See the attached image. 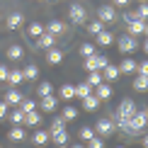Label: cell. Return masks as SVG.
I'll use <instances>...</instances> for the list:
<instances>
[{
	"mask_svg": "<svg viewBox=\"0 0 148 148\" xmlns=\"http://www.w3.org/2000/svg\"><path fill=\"white\" fill-rule=\"evenodd\" d=\"M146 121H148V114H146V109H138V112H134V114L126 119L124 134H129V136H136V134H141V131L146 129Z\"/></svg>",
	"mask_w": 148,
	"mask_h": 148,
	"instance_id": "cell-1",
	"label": "cell"
},
{
	"mask_svg": "<svg viewBox=\"0 0 148 148\" xmlns=\"http://www.w3.org/2000/svg\"><path fill=\"white\" fill-rule=\"evenodd\" d=\"M107 63H109V58L95 51L92 56H85V63H83V66H85V71H88V73H92V71H102Z\"/></svg>",
	"mask_w": 148,
	"mask_h": 148,
	"instance_id": "cell-2",
	"label": "cell"
},
{
	"mask_svg": "<svg viewBox=\"0 0 148 148\" xmlns=\"http://www.w3.org/2000/svg\"><path fill=\"white\" fill-rule=\"evenodd\" d=\"M136 36H131V34H124V36H119L116 39V49H119L121 53H134L136 51Z\"/></svg>",
	"mask_w": 148,
	"mask_h": 148,
	"instance_id": "cell-3",
	"label": "cell"
},
{
	"mask_svg": "<svg viewBox=\"0 0 148 148\" xmlns=\"http://www.w3.org/2000/svg\"><path fill=\"white\" fill-rule=\"evenodd\" d=\"M134 112H136V102L134 100H121L119 109H116V121H126Z\"/></svg>",
	"mask_w": 148,
	"mask_h": 148,
	"instance_id": "cell-4",
	"label": "cell"
},
{
	"mask_svg": "<svg viewBox=\"0 0 148 148\" xmlns=\"http://www.w3.org/2000/svg\"><path fill=\"white\" fill-rule=\"evenodd\" d=\"M97 20L104 22V24H114L116 22V8L114 5H102V8L97 10Z\"/></svg>",
	"mask_w": 148,
	"mask_h": 148,
	"instance_id": "cell-5",
	"label": "cell"
},
{
	"mask_svg": "<svg viewBox=\"0 0 148 148\" xmlns=\"http://www.w3.org/2000/svg\"><path fill=\"white\" fill-rule=\"evenodd\" d=\"M85 17H88V12H85V8L83 5H71L68 8V20H71V24H85Z\"/></svg>",
	"mask_w": 148,
	"mask_h": 148,
	"instance_id": "cell-6",
	"label": "cell"
},
{
	"mask_svg": "<svg viewBox=\"0 0 148 148\" xmlns=\"http://www.w3.org/2000/svg\"><path fill=\"white\" fill-rule=\"evenodd\" d=\"M114 131H116V126H114L112 119H100V121L95 124V134H97V136H102V138L112 136Z\"/></svg>",
	"mask_w": 148,
	"mask_h": 148,
	"instance_id": "cell-7",
	"label": "cell"
},
{
	"mask_svg": "<svg viewBox=\"0 0 148 148\" xmlns=\"http://www.w3.org/2000/svg\"><path fill=\"white\" fill-rule=\"evenodd\" d=\"M58 107V100H56V95H46V97H39V109L41 112H53V109Z\"/></svg>",
	"mask_w": 148,
	"mask_h": 148,
	"instance_id": "cell-8",
	"label": "cell"
},
{
	"mask_svg": "<svg viewBox=\"0 0 148 148\" xmlns=\"http://www.w3.org/2000/svg\"><path fill=\"white\" fill-rule=\"evenodd\" d=\"M53 44H56V36L53 34H49V32H44L41 36H36V49H41V51H46V49H51Z\"/></svg>",
	"mask_w": 148,
	"mask_h": 148,
	"instance_id": "cell-9",
	"label": "cell"
},
{
	"mask_svg": "<svg viewBox=\"0 0 148 148\" xmlns=\"http://www.w3.org/2000/svg\"><path fill=\"white\" fill-rule=\"evenodd\" d=\"M22 100H24L22 92L17 90V88H10L8 92H5V100H3V102H5V104H15V107H17V104H20Z\"/></svg>",
	"mask_w": 148,
	"mask_h": 148,
	"instance_id": "cell-10",
	"label": "cell"
},
{
	"mask_svg": "<svg viewBox=\"0 0 148 148\" xmlns=\"http://www.w3.org/2000/svg\"><path fill=\"white\" fill-rule=\"evenodd\" d=\"M95 90H97L95 95H97V100H100V102H104V100H109V97H112V85H109L107 80H102Z\"/></svg>",
	"mask_w": 148,
	"mask_h": 148,
	"instance_id": "cell-11",
	"label": "cell"
},
{
	"mask_svg": "<svg viewBox=\"0 0 148 148\" xmlns=\"http://www.w3.org/2000/svg\"><path fill=\"white\" fill-rule=\"evenodd\" d=\"M61 61H63V51L56 46H51V49H46V63H51V66H58Z\"/></svg>",
	"mask_w": 148,
	"mask_h": 148,
	"instance_id": "cell-12",
	"label": "cell"
},
{
	"mask_svg": "<svg viewBox=\"0 0 148 148\" xmlns=\"http://www.w3.org/2000/svg\"><path fill=\"white\" fill-rule=\"evenodd\" d=\"M44 29H46L49 34H53V36H58V34H63V32H66V24L61 22V20H51V22H49V24H46Z\"/></svg>",
	"mask_w": 148,
	"mask_h": 148,
	"instance_id": "cell-13",
	"label": "cell"
},
{
	"mask_svg": "<svg viewBox=\"0 0 148 148\" xmlns=\"http://www.w3.org/2000/svg\"><path fill=\"white\" fill-rule=\"evenodd\" d=\"M143 32H146V20L129 22V34H131V36H138V34H143Z\"/></svg>",
	"mask_w": 148,
	"mask_h": 148,
	"instance_id": "cell-14",
	"label": "cell"
},
{
	"mask_svg": "<svg viewBox=\"0 0 148 148\" xmlns=\"http://www.w3.org/2000/svg\"><path fill=\"white\" fill-rule=\"evenodd\" d=\"M119 75H121V73H119V68H116V66H112V63H107V66L102 68V78L107 80V83H109V80H116Z\"/></svg>",
	"mask_w": 148,
	"mask_h": 148,
	"instance_id": "cell-15",
	"label": "cell"
},
{
	"mask_svg": "<svg viewBox=\"0 0 148 148\" xmlns=\"http://www.w3.org/2000/svg\"><path fill=\"white\" fill-rule=\"evenodd\" d=\"M24 24V17H22V12H12V15L8 17V29H20Z\"/></svg>",
	"mask_w": 148,
	"mask_h": 148,
	"instance_id": "cell-16",
	"label": "cell"
},
{
	"mask_svg": "<svg viewBox=\"0 0 148 148\" xmlns=\"http://www.w3.org/2000/svg\"><path fill=\"white\" fill-rule=\"evenodd\" d=\"M83 107L88 109V112H95V109L100 107V100H97V95H92V92H90L88 97H83Z\"/></svg>",
	"mask_w": 148,
	"mask_h": 148,
	"instance_id": "cell-17",
	"label": "cell"
},
{
	"mask_svg": "<svg viewBox=\"0 0 148 148\" xmlns=\"http://www.w3.org/2000/svg\"><path fill=\"white\" fill-rule=\"evenodd\" d=\"M116 68H119V73H136V61L126 56V58L121 61L119 66H116Z\"/></svg>",
	"mask_w": 148,
	"mask_h": 148,
	"instance_id": "cell-18",
	"label": "cell"
},
{
	"mask_svg": "<svg viewBox=\"0 0 148 148\" xmlns=\"http://www.w3.org/2000/svg\"><path fill=\"white\" fill-rule=\"evenodd\" d=\"M8 138H10V141H15V143H22V141L27 138V134H24V129H22V126H15V129H10Z\"/></svg>",
	"mask_w": 148,
	"mask_h": 148,
	"instance_id": "cell-19",
	"label": "cell"
},
{
	"mask_svg": "<svg viewBox=\"0 0 148 148\" xmlns=\"http://www.w3.org/2000/svg\"><path fill=\"white\" fill-rule=\"evenodd\" d=\"M8 85H12V88H17L20 83H24V75H22V71H10L8 73V80H5Z\"/></svg>",
	"mask_w": 148,
	"mask_h": 148,
	"instance_id": "cell-20",
	"label": "cell"
},
{
	"mask_svg": "<svg viewBox=\"0 0 148 148\" xmlns=\"http://www.w3.org/2000/svg\"><path fill=\"white\" fill-rule=\"evenodd\" d=\"M24 56V49H22V44H12L10 49H8V58L10 61H20Z\"/></svg>",
	"mask_w": 148,
	"mask_h": 148,
	"instance_id": "cell-21",
	"label": "cell"
},
{
	"mask_svg": "<svg viewBox=\"0 0 148 148\" xmlns=\"http://www.w3.org/2000/svg\"><path fill=\"white\" fill-rule=\"evenodd\" d=\"M49 141H53L56 146H61V143L68 141V134H66V129H61V131H51V134H49Z\"/></svg>",
	"mask_w": 148,
	"mask_h": 148,
	"instance_id": "cell-22",
	"label": "cell"
},
{
	"mask_svg": "<svg viewBox=\"0 0 148 148\" xmlns=\"http://www.w3.org/2000/svg\"><path fill=\"white\" fill-rule=\"evenodd\" d=\"M95 36H97V44H100V46H109V44L114 41V34H112V32H107V29H102V32H100V34H95Z\"/></svg>",
	"mask_w": 148,
	"mask_h": 148,
	"instance_id": "cell-23",
	"label": "cell"
},
{
	"mask_svg": "<svg viewBox=\"0 0 148 148\" xmlns=\"http://www.w3.org/2000/svg\"><path fill=\"white\" fill-rule=\"evenodd\" d=\"M44 32H46V29H44V24H39V22H32V24L27 27V34L32 36V39H36V36H41Z\"/></svg>",
	"mask_w": 148,
	"mask_h": 148,
	"instance_id": "cell-24",
	"label": "cell"
},
{
	"mask_svg": "<svg viewBox=\"0 0 148 148\" xmlns=\"http://www.w3.org/2000/svg\"><path fill=\"white\" fill-rule=\"evenodd\" d=\"M39 121H41V114L36 112V109H32V112L24 114V124H27V126H36Z\"/></svg>",
	"mask_w": 148,
	"mask_h": 148,
	"instance_id": "cell-25",
	"label": "cell"
},
{
	"mask_svg": "<svg viewBox=\"0 0 148 148\" xmlns=\"http://www.w3.org/2000/svg\"><path fill=\"white\" fill-rule=\"evenodd\" d=\"M22 75H24V80H36V78H39V68H36L34 63H29L27 68L22 71Z\"/></svg>",
	"mask_w": 148,
	"mask_h": 148,
	"instance_id": "cell-26",
	"label": "cell"
},
{
	"mask_svg": "<svg viewBox=\"0 0 148 148\" xmlns=\"http://www.w3.org/2000/svg\"><path fill=\"white\" fill-rule=\"evenodd\" d=\"M102 80H104V78H102V73H100V71H92L90 75H88V80H85V83H88L90 88H97V85H100Z\"/></svg>",
	"mask_w": 148,
	"mask_h": 148,
	"instance_id": "cell-27",
	"label": "cell"
},
{
	"mask_svg": "<svg viewBox=\"0 0 148 148\" xmlns=\"http://www.w3.org/2000/svg\"><path fill=\"white\" fill-rule=\"evenodd\" d=\"M73 88H75V97H80V100H83V97H88L90 92H92V88L88 83H80V85H73Z\"/></svg>",
	"mask_w": 148,
	"mask_h": 148,
	"instance_id": "cell-28",
	"label": "cell"
},
{
	"mask_svg": "<svg viewBox=\"0 0 148 148\" xmlns=\"http://www.w3.org/2000/svg\"><path fill=\"white\" fill-rule=\"evenodd\" d=\"M32 141H34L36 146H46L49 143V131H41V129H39V131L32 136Z\"/></svg>",
	"mask_w": 148,
	"mask_h": 148,
	"instance_id": "cell-29",
	"label": "cell"
},
{
	"mask_svg": "<svg viewBox=\"0 0 148 148\" xmlns=\"http://www.w3.org/2000/svg\"><path fill=\"white\" fill-rule=\"evenodd\" d=\"M92 136H95V129H92V126H83V129L78 131V138H80V141H90Z\"/></svg>",
	"mask_w": 148,
	"mask_h": 148,
	"instance_id": "cell-30",
	"label": "cell"
},
{
	"mask_svg": "<svg viewBox=\"0 0 148 148\" xmlns=\"http://www.w3.org/2000/svg\"><path fill=\"white\" fill-rule=\"evenodd\" d=\"M10 121H12L15 126H22V124H24V112H22V109H15V112L10 114Z\"/></svg>",
	"mask_w": 148,
	"mask_h": 148,
	"instance_id": "cell-31",
	"label": "cell"
},
{
	"mask_svg": "<svg viewBox=\"0 0 148 148\" xmlns=\"http://www.w3.org/2000/svg\"><path fill=\"white\" fill-rule=\"evenodd\" d=\"M36 92H39V97H46V95H51V92H53V85L44 80V83H39V88H36Z\"/></svg>",
	"mask_w": 148,
	"mask_h": 148,
	"instance_id": "cell-32",
	"label": "cell"
},
{
	"mask_svg": "<svg viewBox=\"0 0 148 148\" xmlns=\"http://www.w3.org/2000/svg\"><path fill=\"white\" fill-rule=\"evenodd\" d=\"M17 107H20L22 112L27 114V112H32V109H36V102H34V100H27V97H24V100H22L20 104H17Z\"/></svg>",
	"mask_w": 148,
	"mask_h": 148,
	"instance_id": "cell-33",
	"label": "cell"
},
{
	"mask_svg": "<svg viewBox=\"0 0 148 148\" xmlns=\"http://www.w3.org/2000/svg\"><path fill=\"white\" fill-rule=\"evenodd\" d=\"M102 29H104V22H100V20H95V22H90V24H88V32H90L92 36H95V34H100Z\"/></svg>",
	"mask_w": 148,
	"mask_h": 148,
	"instance_id": "cell-34",
	"label": "cell"
},
{
	"mask_svg": "<svg viewBox=\"0 0 148 148\" xmlns=\"http://www.w3.org/2000/svg\"><path fill=\"white\" fill-rule=\"evenodd\" d=\"M63 119H66V121H73V119H78V109L68 104V107L63 109Z\"/></svg>",
	"mask_w": 148,
	"mask_h": 148,
	"instance_id": "cell-35",
	"label": "cell"
},
{
	"mask_svg": "<svg viewBox=\"0 0 148 148\" xmlns=\"http://www.w3.org/2000/svg\"><path fill=\"white\" fill-rule=\"evenodd\" d=\"M134 88H136V90H146V88H148V78L138 73V75H136V80H134Z\"/></svg>",
	"mask_w": 148,
	"mask_h": 148,
	"instance_id": "cell-36",
	"label": "cell"
},
{
	"mask_svg": "<svg viewBox=\"0 0 148 148\" xmlns=\"http://www.w3.org/2000/svg\"><path fill=\"white\" fill-rule=\"evenodd\" d=\"M88 148H104V141H102V136H92L90 141H88Z\"/></svg>",
	"mask_w": 148,
	"mask_h": 148,
	"instance_id": "cell-37",
	"label": "cell"
},
{
	"mask_svg": "<svg viewBox=\"0 0 148 148\" xmlns=\"http://www.w3.org/2000/svg\"><path fill=\"white\" fill-rule=\"evenodd\" d=\"M61 129H66V119L63 116H56V119L51 121V131H61Z\"/></svg>",
	"mask_w": 148,
	"mask_h": 148,
	"instance_id": "cell-38",
	"label": "cell"
},
{
	"mask_svg": "<svg viewBox=\"0 0 148 148\" xmlns=\"http://www.w3.org/2000/svg\"><path fill=\"white\" fill-rule=\"evenodd\" d=\"M92 53H95V44H88V41H85V44L80 46V56H92Z\"/></svg>",
	"mask_w": 148,
	"mask_h": 148,
	"instance_id": "cell-39",
	"label": "cell"
},
{
	"mask_svg": "<svg viewBox=\"0 0 148 148\" xmlns=\"http://www.w3.org/2000/svg\"><path fill=\"white\" fill-rule=\"evenodd\" d=\"M61 95H63L66 100H71V97H75V88H73V85H63V88H61Z\"/></svg>",
	"mask_w": 148,
	"mask_h": 148,
	"instance_id": "cell-40",
	"label": "cell"
},
{
	"mask_svg": "<svg viewBox=\"0 0 148 148\" xmlns=\"http://www.w3.org/2000/svg\"><path fill=\"white\" fill-rule=\"evenodd\" d=\"M146 15H148V5L141 3V5H138V17H141V20H146Z\"/></svg>",
	"mask_w": 148,
	"mask_h": 148,
	"instance_id": "cell-41",
	"label": "cell"
},
{
	"mask_svg": "<svg viewBox=\"0 0 148 148\" xmlns=\"http://www.w3.org/2000/svg\"><path fill=\"white\" fill-rule=\"evenodd\" d=\"M136 68H138L141 75H146V73H148V61H141V63H136Z\"/></svg>",
	"mask_w": 148,
	"mask_h": 148,
	"instance_id": "cell-42",
	"label": "cell"
},
{
	"mask_svg": "<svg viewBox=\"0 0 148 148\" xmlns=\"http://www.w3.org/2000/svg\"><path fill=\"white\" fill-rule=\"evenodd\" d=\"M8 73H10V68L0 66V83H5V80H8Z\"/></svg>",
	"mask_w": 148,
	"mask_h": 148,
	"instance_id": "cell-43",
	"label": "cell"
},
{
	"mask_svg": "<svg viewBox=\"0 0 148 148\" xmlns=\"http://www.w3.org/2000/svg\"><path fill=\"white\" fill-rule=\"evenodd\" d=\"M124 20H126V22H134V20H141V17L136 15V12H126V15H124Z\"/></svg>",
	"mask_w": 148,
	"mask_h": 148,
	"instance_id": "cell-44",
	"label": "cell"
},
{
	"mask_svg": "<svg viewBox=\"0 0 148 148\" xmlns=\"http://www.w3.org/2000/svg\"><path fill=\"white\" fill-rule=\"evenodd\" d=\"M5 116H8V104L0 102V119H5Z\"/></svg>",
	"mask_w": 148,
	"mask_h": 148,
	"instance_id": "cell-45",
	"label": "cell"
},
{
	"mask_svg": "<svg viewBox=\"0 0 148 148\" xmlns=\"http://www.w3.org/2000/svg\"><path fill=\"white\" fill-rule=\"evenodd\" d=\"M129 3H131V0H114V5H116V8H126Z\"/></svg>",
	"mask_w": 148,
	"mask_h": 148,
	"instance_id": "cell-46",
	"label": "cell"
},
{
	"mask_svg": "<svg viewBox=\"0 0 148 148\" xmlns=\"http://www.w3.org/2000/svg\"><path fill=\"white\" fill-rule=\"evenodd\" d=\"M58 148H68V146H66V143H61V146H58Z\"/></svg>",
	"mask_w": 148,
	"mask_h": 148,
	"instance_id": "cell-47",
	"label": "cell"
},
{
	"mask_svg": "<svg viewBox=\"0 0 148 148\" xmlns=\"http://www.w3.org/2000/svg\"><path fill=\"white\" fill-rule=\"evenodd\" d=\"M73 148H83V146H80V143H78V146H73Z\"/></svg>",
	"mask_w": 148,
	"mask_h": 148,
	"instance_id": "cell-48",
	"label": "cell"
},
{
	"mask_svg": "<svg viewBox=\"0 0 148 148\" xmlns=\"http://www.w3.org/2000/svg\"><path fill=\"white\" fill-rule=\"evenodd\" d=\"M114 148H124V146H114Z\"/></svg>",
	"mask_w": 148,
	"mask_h": 148,
	"instance_id": "cell-49",
	"label": "cell"
},
{
	"mask_svg": "<svg viewBox=\"0 0 148 148\" xmlns=\"http://www.w3.org/2000/svg\"><path fill=\"white\" fill-rule=\"evenodd\" d=\"M138 3H146V0H138Z\"/></svg>",
	"mask_w": 148,
	"mask_h": 148,
	"instance_id": "cell-50",
	"label": "cell"
}]
</instances>
